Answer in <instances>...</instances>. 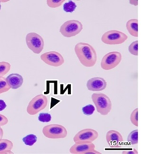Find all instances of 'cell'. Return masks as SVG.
Instances as JSON below:
<instances>
[{"label":"cell","mask_w":141,"mask_h":154,"mask_svg":"<svg viewBox=\"0 0 141 154\" xmlns=\"http://www.w3.org/2000/svg\"><path fill=\"white\" fill-rule=\"evenodd\" d=\"M74 50L80 63L86 67H92L96 64L97 54L92 45L79 42L75 45Z\"/></svg>","instance_id":"obj_1"},{"label":"cell","mask_w":141,"mask_h":154,"mask_svg":"<svg viewBox=\"0 0 141 154\" xmlns=\"http://www.w3.org/2000/svg\"><path fill=\"white\" fill-rule=\"evenodd\" d=\"M92 99L95 107L100 115H107L112 109V102L109 97L104 94L94 93Z\"/></svg>","instance_id":"obj_2"},{"label":"cell","mask_w":141,"mask_h":154,"mask_svg":"<svg viewBox=\"0 0 141 154\" xmlns=\"http://www.w3.org/2000/svg\"><path fill=\"white\" fill-rule=\"evenodd\" d=\"M82 28V24L79 20H69L62 25L59 32L64 37L70 38L78 35Z\"/></svg>","instance_id":"obj_3"},{"label":"cell","mask_w":141,"mask_h":154,"mask_svg":"<svg viewBox=\"0 0 141 154\" xmlns=\"http://www.w3.org/2000/svg\"><path fill=\"white\" fill-rule=\"evenodd\" d=\"M42 132L49 139H63L66 137L68 132L65 127L62 125L51 124L45 126Z\"/></svg>","instance_id":"obj_4"},{"label":"cell","mask_w":141,"mask_h":154,"mask_svg":"<svg viewBox=\"0 0 141 154\" xmlns=\"http://www.w3.org/2000/svg\"><path fill=\"white\" fill-rule=\"evenodd\" d=\"M48 104V99L46 96L40 94L35 96L29 102L27 107V112L30 115H35L44 109Z\"/></svg>","instance_id":"obj_5"},{"label":"cell","mask_w":141,"mask_h":154,"mask_svg":"<svg viewBox=\"0 0 141 154\" xmlns=\"http://www.w3.org/2000/svg\"><path fill=\"white\" fill-rule=\"evenodd\" d=\"M101 39L105 44L118 45L124 43L128 39V36L118 30H110L102 35Z\"/></svg>","instance_id":"obj_6"},{"label":"cell","mask_w":141,"mask_h":154,"mask_svg":"<svg viewBox=\"0 0 141 154\" xmlns=\"http://www.w3.org/2000/svg\"><path fill=\"white\" fill-rule=\"evenodd\" d=\"M122 55L118 51H112L105 54L101 61V67L105 70L114 69L120 63Z\"/></svg>","instance_id":"obj_7"},{"label":"cell","mask_w":141,"mask_h":154,"mask_svg":"<svg viewBox=\"0 0 141 154\" xmlns=\"http://www.w3.org/2000/svg\"><path fill=\"white\" fill-rule=\"evenodd\" d=\"M26 42L28 48L35 54H40L44 49V39L36 33H29L26 37Z\"/></svg>","instance_id":"obj_8"},{"label":"cell","mask_w":141,"mask_h":154,"mask_svg":"<svg viewBox=\"0 0 141 154\" xmlns=\"http://www.w3.org/2000/svg\"><path fill=\"white\" fill-rule=\"evenodd\" d=\"M40 59L45 63L54 66V67L61 66L64 62L63 56L56 51H49V52L44 53L40 56Z\"/></svg>","instance_id":"obj_9"},{"label":"cell","mask_w":141,"mask_h":154,"mask_svg":"<svg viewBox=\"0 0 141 154\" xmlns=\"http://www.w3.org/2000/svg\"><path fill=\"white\" fill-rule=\"evenodd\" d=\"M98 137V133L97 131L92 129H85L77 132L74 137L75 143L93 142Z\"/></svg>","instance_id":"obj_10"},{"label":"cell","mask_w":141,"mask_h":154,"mask_svg":"<svg viewBox=\"0 0 141 154\" xmlns=\"http://www.w3.org/2000/svg\"><path fill=\"white\" fill-rule=\"evenodd\" d=\"M106 140L110 147L120 148L123 143V138L120 133L114 130L107 132L106 134Z\"/></svg>","instance_id":"obj_11"},{"label":"cell","mask_w":141,"mask_h":154,"mask_svg":"<svg viewBox=\"0 0 141 154\" xmlns=\"http://www.w3.org/2000/svg\"><path fill=\"white\" fill-rule=\"evenodd\" d=\"M86 86L89 91H100L105 89L107 87V82L102 78L95 77L88 81Z\"/></svg>","instance_id":"obj_12"},{"label":"cell","mask_w":141,"mask_h":154,"mask_svg":"<svg viewBox=\"0 0 141 154\" xmlns=\"http://www.w3.org/2000/svg\"><path fill=\"white\" fill-rule=\"evenodd\" d=\"M94 148L95 145L93 142L75 143V144L70 148V152L73 154H86L88 151Z\"/></svg>","instance_id":"obj_13"},{"label":"cell","mask_w":141,"mask_h":154,"mask_svg":"<svg viewBox=\"0 0 141 154\" xmlns=\"http://www.w3.org/2000/svg\"><path fill=\"white\" fill-rule=\"evenodd\" d=\"M8 85L10 88L16 90L18 89L23 84V78L19 74H11L6 78Z\"/></svg>","instance_id":"obj_14"},{"label":"cell","mask_w":141,"mask_h":154,"mask_svg":"<svg viewBox=\"0 0 141 154\" xmlns=\"http://www.w3.org/2000/svg\"><path fill=\"white\" fill-rule=\"evenodd\" d=\"M126 27L131 35L134 37H138L139 22L137 19H132L128 20L126 24Z\"/></svg>","instance_id":"obj_15"},{"label":"cell","mask_w":141,"mask_h":154,"mask_svg":"<svg viewBox=\"0 0 141 154\" xmlns=\"http://www.w3.org/2000/svg\"><path fill=\"white\" fill-rule=\"evenodd\" d=\"M13 143L8 140H0V154L14 153L12 152Z\"/></svg>","instance_id":"obj_16"},{"label":"cell","mask_w":141,"mask_h":154,"mask_svg":"<svg viewBox=\"0 0 141 154\" xmlns=\"http://www.w3.org/2000/svg\"><path fill=\"white\" fill-rule=\"evenodd\" d=\"M127 141L131 145H137L139 142V131L138 130H134L131 132L127 138Z\"/></svg>","instance_id":"obj_17"},{"label":"cell","mask_w":141,"mask_h":154,"mask_svg":"<svg viewBox=\"0 0 141 154\" xmlns=\"http://www.w3.org/2000/svg\"><path fill=\"white\" fill-rule=\"evenodd\" d=\"M22 141L27 146H32L37 141V136L34 134H28L22 138Z\"/></svg>","instance_id":"obj_18"},{"label":"cell","mask_w":141,"mask_h":154,"mask_svg":"<svg viewBox=\"0 0 141 154\" xmlns=\"http://www.w3.org/2000/svg\"><path fill=\"white\" fill-rule=\"evenodd\" d=\"M11 65L6 61L0 62V77H3L7 74L10 70Z\"/></svg>","instance_id":"obj_19"},{"label":"cell","mask_w":141,"mask_h":154,"mask_svg":"<svg viewBox=\"0 0 141 154\" xmlns=\"http://www.w3.org/2000/svg\"><path fill=\"white\" fill-rule=\"evenodd\" d=\"M76 8V3L72 1H68L63 5V10L67 13H72Z\"/></svg>","instance_id":"obj_20"},{"label":"cell","mask_w":141,"mask_h":154,"mask_svg":"<svg viewBox=\"0 0 141 154\" xmlns=\"http://www.w3.org/2000/svg\"><path fill=\"white\" fill-rule=\"evenodd\" d=\"M10 89V87L8 85L6 78L0 77V94L5 93Z\"/></svg>","instance_id":"obj_21"},{"label":"cell","mask_w":141,"mask_h":154,"mask_svg":"<svg viewBox=\"0 0 141 154\" xmlns=\"http://www.w3.org/2000/svg\"><path fill=\"white\" fill-rule=\"evenodd\" d=\"M129 52L134 55V56H138L139 53V42L138 40H135L128 47Z\"/></svg>","instance_id":"obj_22"},{"label":"cell","mask_w":141,"mask_h":154,"mask_svg":"<svg viewBox=\"0 0 141 154\" xmlns=\"http://www.w3.org/2000/svg\"><path fill=\"white\" fill-rule=\"evenodd\" d=\"M130 121L132 124L136 127L139 125V109L138 108L135 109L130 115Z\"/></svg>","instance_id":"obj_23"},{"label":"cell","mask_w":141,"mask_h":154,"mask_svg":"<svg viewBox=\"0 0 141 154\" xmlns=\"http://www.w3.org/2000/svg\"><path fill=\"white\" fill-rule=\"evenodd\" d=\"M39 122L43 123H47L51 122L52 120V116L51 114L47 113V112H41L40 113L38 117Z\"/></svg>","instance_id":"obj_24"},{"label":"cell","mask_w":141,"mask_h":154,"mask_svg":"<svg viewBox=\"0 0 141 154\" xmlns=\"http://www.w3.org/2000/svg\"><path fill=\"white\" fill-rule=\"evenodd\" d=\"M82 112L84 115L86 116L92 115L95 111V107L92 104H88L82 107Z\"/></svg>","instance_id":"obj_25"},{"label":"cell","mask_w":141,"mask_h":154,"mask_svg":"<svg viewBox=\"0 0 141 154\" xmlns=\"http://www.w3.org/2000/svg\"><path fill=\"white\" fill-rule=\"evenodd\" d=\"M64 2V0H47V5L51 8H58Z\"/></svg>","instance_id":"obj_26"},{"label":"cell","mask_w":141,"mask_h":154,"mask_svg":"<svg viewBox=\"0 0 141 154\" xmlns=\"http://www.w3.org/2000/svg\"><path fill=\"white\" fill-rule=\"evenodd\" d=\"M8 120L7 118L3 115L0 114V127L4 126L8 124Z\"/></svg>","instance_id":"obj_27"},{"label":"cell","mask_w":141,"mask_h":154,"mask_svg":"<svg viewBox=\"0 0 141 154\" xmlns=\"http://www.w3.org/2000/svg\"><path fill=\"white\" fill-rule=\"evenodd\" d=\"M7 107V104L3 100L0 99V111H3Z\"/></svg>","instance_id":"obj_28"},{"label":"cell","mask_w":141,"mask_h":154,"mask_svg":"<svg viewBox=\"0 0 141 154\" xmlns=\"http://www.w3.org/2000/svg\"><path fill=\"white\" fill-rule=\"evenodd\" d=\"M122 153H123V154H138V151H137L135 149L131 150H124L122 152Z\"/></svg>","instance_id":"obj_29"},{"label":"cell","mask_w":141,"mask_h":154,"mask_svg":"<svg viewBox=\"0 0 141 154\" xmlns=\"http://www.w3.org/2000/svg\"><path fill=\"white\" fill-rule=\"evenodd\" d=\"M100 153H100V152H98L97 150H95V149L89 150L88 152L86 153V154H100Z\"/></svg>","instance_id":"obj_30"},{"label":"cell","mask_w":141,"mask_h":154,"mask_svg":"<svg viewBox=\"0 0 141 154\" xmlns=\"http://www.w3.org/2000/svg\"><path fill=\"white\" fill-rule=\"evenodd\" d=\"M130 3L135 5V6H137V5H138V1H137V0H134V1H130Z\"/></svg>","instance_id":"obj_31"},{"label":"cell","mask_w":141,"mask_h":154,"mask_svg":"<svg viewBox=\"0 0 141 154\" xmlns=\"http://www.w3.org/2000/svg\"><path fill=\"white\" fill-rule=\"evenodd\" d=\"M3 136V130L2 129L1 127H0V140L2 139Z\"/></svg>","instance_id":"obj_32"},{"label":"cell","mask_w":141,"mask_h":154,"mask_svg":"<svg viewBox=\"0 0 141 154\" xmlns=\"http://www.w3.org/2000/svg\"><path fill=\"white\" fill-rule=\"evenodd\" d=\"M1 8H2V5L0 4V10H1Z\"/></svg>","instance_id":"obj_33"}]
</instances>
